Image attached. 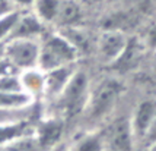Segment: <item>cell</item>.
Instances as JSON below:
<instances>
[{
  "label": "cell",
  "instance_id": "2e32d148",
  "mask_svg": "<svg viewBox=\"0 0 156 151\" xmlns=\"http://www.w3.org/2000/svg\"><path fill=\"white\" fill-rule=\"evenodd\" d=\"M35 116H37L35 101L22 109H0V125L31 122Z\"/></svg>",
  "mask_w": 156,
  "mask_h": 151
},
{
  "label": "cell",
  "instance_id": "484cf974",
  "mask_svg": "<svg viewBox=\"0 0 156 151\" xmlns=\"http://www.w3.org/2000/svg\"><path fill=\"white\" fill-rule=\"evenodd\" d=\"M13 9L15 7L10 5L9 0H0V16H3L5 13L10 12V10H13Z\"/></svg>",
  "mask_w": 156,
  "mask_h": 151
},
{
  "label": "cell",
  "instance_id": "e0dca14e",
  "mask_svg": "<svg viewBox=\"0 0 156 151\" xmlns=\"http://www.w3.org/2000/svg\"><path fill=\"white\" fill-rule=\"evenodd\" d=\"M144 50H146V47H144L143 41L140 43L137 40H129V44H127L126 50L122 51L120 59L114 65L115 66H122V68H134L139 63Z\"/></svg>",
  "mask_w": 156,
  "mask_h": 151
},
{
  "label": "cell",
  "instance_id": "cb8c5ba5",
  "mask_svg": "<svg viewBox=\"0 0 156 151\" xmlns=\"http://www.w3.org/2000/svg\"><path fill=\"white\" fill-rule=\"evenodd\" d=\"M9 2H10V5H12L15 9L27 10V9H31V7H32L35 0H9Z\"/></svg>",
  "mask_w": 156,
  "mask_h": 151
},
{
  "label": "cell",
  "instance_id": "ffe728a7",
  "mask_svg": "<svg viewBox=\"0 0 156 151\" xmlns=\"http://www.w3.org/2000/svg\"><path fill=\"white\" fill-rule=\"evenodd\" d=\"M75 151H105L102 134H86L76 142Z\"/></svg>",
  "mask_w": 156,
  "mask_h": 151
},
{
  "label": "cell",
  "instance_id": "d6986e66",
  "mask_svg": "<svg viewBox=\"0 0 156 151\" xmlns=\"http://www.w3.org/2000/svg\"><path fill=\"white\" fill-rule=\"evenodd\" d=\"M19 15V9H13V10L5 13L3 16H0V41L2 43H7L10 40Z\"/></svg>",
  "mask_w": 156,
  "mask_h": 151
},
{
  "label": "cell",
  "instance_id": "44dd1931",
  "mask_svg": "<svg viewBox=\"0 0 156 151\" xmlns=\"http://www.w3.org/2000/svg\"><path fill=\"white\" fill-rule=\"evenodd\" d=\"M0 151H42V148L40 147L38 141L35 139L34 134H31V135H27V137L15 141L12 144L2 147Z\"/></svg>",
  "mask_w": 156,
  "mask_h": 151
},
{
  "label": "cell",
  "instance_id": "277c9868",
  "mask_svg": "<svg viewBox=\"0 0 156 151\" xmlns=\"http://www.w3.org/2000/svg\"><path fill=\"white\" fill-rule=\"evenodd\" d=\"M40 40L13 38L6 43V59L18 72L38 68Z\"/></svg>",
  "mask_w": 156,
  "mask_h": 151
},
{
  "label": "cell",
  "instance_id": "f1b7e54d",
  "mask_svg": "<svg viewBox=\"0 0 156 151\" xmlns=\"http://www.w3.org/2000/svg\"><path fill=\"white\" fill-rule=\"evenodd\" d=\"M51 151H57V147H55V148H54V150H51Z\"/></svg>",
  "mask_w": 156,
  "mask_h": 151
},
{
  "label": "cell",
  "instance_id": "5b68a950",
  "mask_svg": "<svg viewBox=\"0 0 156 151\" xmlns=\"http://www.w3.org/2000/svg\"><path fill=\"white\" fill-rule=\"evenodd\" d=\"M129 37L118 29H107L96 35L95 53L105 65H114L129 44Z\"/></svg>",
  "mask_w": 156,
  "mask_h": 151
},
{
  "label": "cell",
  "instance_id": "8992f818",
  "mask_svg": "<svg viewBox=\"0 0 156 151\" xmlns=\"http://www.w3.org/2000/svg\"><path fill=\"white\" fill-rule=\"evenodd\" d=\"M105 151H133L134 135L130 125V119L122 117L109 125L108 130L102 134Z\"/></svg>",
  "mask_w": 156,
  "mask_h": 151
},
{
  "label": "cell",
  "instance_id": "6da1fadb",
  "mask_svg": "<svg viewBox=\"0 0 156 151\" xmlns=\"http://www.w3.org/2000/svg\"><path fill=\"white\" fill-rule=\"evenodd\" d=\"M79 59L76 48L60 34H44L40 38L38 68L44 72L67 65H75Z\"/></svg>",
  "mask_w": 156,
  "mask_h": 151
},
{
  "label": "cell",
  "instance_id": "ba28073f",
  "mask_svg": "<svg viewBox=\"0 0 156 151\" xmlns=\"http://www.w3.org/2000/svg\"><path fill=\"white\" fill-rule=\"evenodd\" d=\"M156 120V100L146 98L137 104L133 115L130 117V125L133 129V135L136 141H143L150 126Z\"/></svg>",
  "mask_w": 156,
  "mask_h": 151
},
{
  "label": "cell",
  "instance_id": "9a60e30c",
  "mask_svg": "<svg viewBox=\"0 0 156 151\" xmlns=\"http://www.w3.org/2000/svg\"><path fill=\"white\" fill-rule=\"evenodd\" d=\"M83 12L77 0H63L55 25H58L60 28L75 27L80 24Z\"/></svg>",
  "mask_w": 156,
  "mask_h": 151
},
{
  "label": "cell",
  "instance_id": "83f0119b",
  "mask_svg": "<svg viewBox=\"0 0 156 151\" xmlns=\"http://www.w3.org/2000/svg\"><path fill=\"white\" fill-rule=\"evenodd\" d=\"M89 2H92V3H101V2H104V0H89Z\"/></svg>",
  "mask_w": 156,
  "mask_h": 151
},
{
  "label": "cell",
  "instance_id": "4fadbf2b",
  "mask_svg": "<svg viewBox=\"0 0 156 151\" xmlns=\"http://www.w3.org/2000/svg\"><path fill=\"white\" fill-rule=\"evenodd\" d=\"M61 2L63 0H35L29 10L45 27L47 25H55L61 7Z\"/></svg>",
  "mask_w": 156,
  "mask_h": 151
},
{
  "label": "cell",
  "instance_id": "7c38bea8",
  "mask_svg": "<svg viewBox=\"0 0 156 151\" xmlns=\"http://www.w3.org/2000/svg\"><path fill=\"white\" fill-rule=\"evenodd\" d=\"M20 87L22 91L28 94L32 100L37 101L38 97H44V84H45V74L40 68H31L19 72Z\"/></svg>",
  "mask_w": 156,
  "mask_h": 151
},
{
  "label": "cell",
  "instance_id": "52a82bcc",
  "mask_svg": "<svg viewBox=\"0 0 156 151\" xmlns=\"http://www.w3.org/2000/svg\"><path fill=\"white\" fill-rule=\"evenodd\" d=\"M63 130H64V122L63 117L53 116L42 119L40 123L34 128V137L38 141L40 147L42 151L54 150L55 147H58L63 137Z\"/></svg>",
  "mask_w": 156,
  "mask_h": 151
},
{
  "label": "cell",
  "instance_id": "4316f807",
  "mask_svg": "<svg viewBox=\"0 0 156 151\" xmlns=\"http://www.w3.org/2000/svg\"><path fill=\"white\" fill-rule=\"evenodd\" d=\"M3 59H6V43L0 41V62Z\"/></svg>",
  "mask_w": 156,
  "mask_h": 151
},
{
  "label": "cell",
  "instance_id": "603a6c76",
  "mask_svg": "<svg viewBox=\"0 0 156 151\" xmlns=\"http://www.w3.org/2000/svg\"><path fill=\"white\" fill-rule=\"evenodd\" d=\"M143 44H144L146 48H149V50L156 53V22L147 28L144 38H143Z\"/></svg>",
  "mask_w": 156,
  "mask_h": 151
},
{
  "label": "cell",
  "instance_id": "30bf717a",
  "mask_svg": "<svg viewBox=\"0 0 156 151\" xmlns=\"http://www.w3.org/2000/svg\"><path fill=\"white\" fill-rule=\"evenodd\" d=\"M45 34V25L35 16L31 10H20L18 22L15 25L13 34L10 40L13 38H23V40H40Z\"/></svg>",
  "mask_w": 156,
  "mask_h": 151
},
{
  "label": "cell",
  "instance_id": "9c48e42d",
  "mask_svg": "<svg viewBox=\"0 0 156 151\" xmlns=\"http://www.w3.org/2000/svg\"><path fill=\"white\" fill-rule=\"evenodd\" d=\"M75 65H67L57 69H51L44 72L45 74V84H44V97L54 101L61 94V91L66 88L72 76L75 75Z\"/></svg>",
  "mask_w": 156,
  "mask_h": 151
},
{
  "label": "cell",
  "instance_id": "d4e9b609",
  "mask_svg": "<svg viewBox=\"0 0 156 151\" xmlns=\"http://www.w3.org/2000/svg\"><path fill=\"white\" fill-rule=\"evenodd\" d=\"M143 141H146L149 145H155L156 144V120L153 122V125L150 126L149 132L146 134V137L143 138Z\"/></svg>",
  "mask_w": 156,
  "mask_h": 151
},
{
  "label": "cell",
  "instance_id": "7a4b0ae2",
  "mask_svg": "<svg viewBox=\"0 0 156 151\" xmlns=\"http://www.w3.org/2000/svg\"><path fill=\"white\" fill-rule=\"evenodd\" d=\"M89 94H90V87H89L88 75L85 72L76 70L75 75L72 76V79L66 85V88L54 100L58 104L60 117L63 116V119H69L83 113Z\"/></svg>",
  "mask_w": 156,
  "mask_h": 151
},
{
  "label": "cell",
  "instance_id": "f546056e",
  "mask_svg": "<svg viewBox=\"0 0 156 151\" xmlns=\"http://www.w3.org/2000/svg\"><path fill=\"white\" fill-rule=\"evenodd\" d=\"M153 2H155V3H156V0H153Z\"/></svg>",
  "mask_w": 156,
  "mask_h": 151
},
{
  "label": "cell",
  "instance_id": "3957f363",
  "mask_svg": "<svg viewBox=\"0 0 156 151\" xmlns=\"http://www.w3.org/2000/svg\"><path fill=\"white\" fill-rule=\"evenodd\" d=\"M124 87L118 79L108 78L99 82L94 91H90L85 111L90 120H102L114 110L117 101L120 100Z\"/></svg>",
  "mask_w": 156,
  "mask_h": 151
},
{
  "label": "cell",
  "instance_id": "ac0fdd59",
  "mask_svg": "<svg viewBox=\"0 0 156 151\" xmlns=\"http://www.w3.org/2000/svg\"><path fill=\"white\" fill-rule=\"evenodd\" d=\"M34 101L35 100H32L28 94L22 91H18V92L0 91V109H22L32 104Z\"/></svg>",
  "mask_w": 156,
  "mask_h": 151
},
{
  "label": "cell",
  "instance_id": "7402d4cb",
  "mask_svg": "<svg viewBox=\"0 0 156 151\" xmlns=\"http://www.w3.org/2000/svg\"><path fill=\"white\" fill-rule=\"evenodd\" d=\"M0 91H6V92H18V91H22L19 74H7V75L0 76Z\"/></svg>",
  "mask_w": 156,
  "mask_h": 151
},
{
  "label": "cell",
  "instance_id": "5bb4252c",
  "mask_svg": "<svg viewBox=\"0 0 156 151\" xmlns=\"http://www.w3.org/2000/svg\"><path fill=\"white\" fill-rule=\"evenodd\" d=\"M31 134H34V126L31 122L0 125V148Z\"/></svg>",
  "mask_w": 156,
  "mask_h": 151
},
{
  "label": "cell",
  "instance_id": "8fae6325",
  "mask_svg": "<svg viewBox=\"0 0 156 151\" xmlns=\"http://www.w3.org/2000/svg\"><path fill=\"white\" fill-rule=\"evenodd\" d=\"M58 32L76 48V51H77L79 56L88 55L90 51H95L96 37H94L88 29H83L79 25H75V27L60 28Z\"/></svg>",
  "mask_w": 156,
  "mask_h": 151
}]
</instances>
